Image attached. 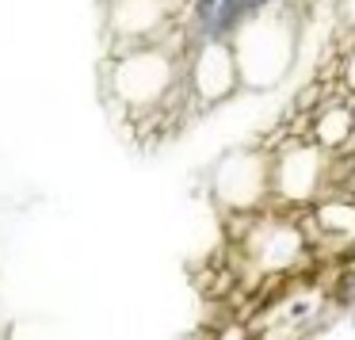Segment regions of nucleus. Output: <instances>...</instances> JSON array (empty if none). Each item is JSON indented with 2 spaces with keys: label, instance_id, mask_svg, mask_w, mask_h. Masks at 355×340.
Returning a JSON list of instances; mask_svg holds the SVG:
<instances>
[{
  "label": "nucleus",
  "instance_id": "nucleus-6",
  "mask_svg": "<svg viewBox=\"0 0 355 340\" xmlns=\"http://www.w3.org/2000/svg\"><path fill=\"white\" fill-rule=\"evenodd\" d=\"M302 248H306V237L298 233L294 222H283L275 214H260L248 218V233H245V253L252 260L256 271H291L298 264Z\"/></svg>",
  "mask_w": 355,
  "mask_h": 340
},
{
  "label": "nucleus",
  "instance_id": "nucleus-8",
  "mask_svg": "<svg viewBox=\"0 0 355 340\" xmlns=\"http://www.w3.org/2000/svg\"><path fill=\"white\" fill-rule=\"evenodd\" d=\"M352 130H355V111L344 108V103H332V108H324L321 115L313 119L309 138H313L321 149H340L347 138H352Z\"/></svg>",
  "mask_w": 355,
  "mask_h": 340
},
{
  "label": "nucleus",
  "instance_id": "nucleus-4",
  "mask_svg": "<svg viewBox=\"0 0 355 340\" xmlns=\"http://www.w3.org/2000/svg\"><path fill=\"white\" fill-rule=\"evenodd\" d=\"M214 195L230 210H252L271 195V157L260 149H237L214 169Z\"/></svg>",
  "mask_w": 355,
  "mask_h": 340
},
{
  "label": "nucleus",
  "instance_id": "nucleus-3",
  "mask_svg": "<svg viewBox=\"0 0 355 340\" xmlns=\"http://www.w3.org/2000/svg\"><path fill=\"white\" fill-rule=\"evenodd\" d=\"M187 88L199 103H218L225 96H233L241 85V65L233 54V42L222 35L207 31L199 42L191 46V62H187Z\"/></svg>",
  "mask_w": 355,
  "mask_h": 340
},
{
  "label": "nucleus",
  "instance_id": "nucleus-1",
  "mask_svg": "<svg viewBox=\"0 0 355 340\" xmlns=\"http://www.w3.org/2000/svg\"><path fill=\"white\" fill-rule=\"evenodd\" d=\"M230 42L241 65V85L256 88V92H268L291 69L294 50H298V27H294L291 12L260 8L233 27Z\"/></svg>",
  "mask_w": 355,
  "mask_h": 340
},
{
  "label": "nucleus",
  "instance_id": "nucleus-9",
  "mask_svg": "<svg viewBox=\"0 0 355 340\" xmlns=\"http://www.w3.org/2000/svg\"><path fill=\"white\" fill-rule=\"evenodd\" d=\"M317 230L332 233L336 241H355V207L352 203H321Z\"/></svg>",
  "mask_w": 355,
  "mask_h": 340
},
{
  "label": "nucleus",
  "instance_id": "nucleus-11",
  "mask_svg": "<svg viewBox=\"0 0 355 340\" xmlns=\"http://www.w3.org/2000/svg\"><path fill=\"white\" fill-rule=\"evenodd\" d=\"M344 88H352V92H355V54L344 62Z\"/></svg>",
  "mask_w": 355,
  "mask_h": 340
},
{
  "label": "nucleus",
  "instance_id": "nucleus-10",
  "mask_svg": "<svg viewBox=\"0 0 355 340\" xmlns=\"http://www.w3.org/2000/svg\"><path fill=\"white\" fill-rule=\"evenodd\" d=\"M340 19L355 27V0H340Z\"/></svg>",
  "mask_w": 355,
  "mask_h": 340
},
{
  "label": "nucleus",
  "instance_id": "nucleus-5",
  "mask_svg": "<svg viewBox=\"0 0 355 340\" xmlns=\"http://www.w3.org/2000/svg\"><path fill=\"white\" fill-rule=\"evenodd\" d=\"M324 153L313 138L291 142L271 153V195L283 203H309L324 184Z\"/></svg>",
  "mask_w": 355,
  "mask_h": 340
},
{
  "label": "nucleus",
  "instance_id": "nucleus-2",
  "mask_svg": "<svg viewBox=\"0 0 355 340\" xmlns=\"http://www.w3.org/2000/svg\"><path fill=\"white\" fill-rule=\"evenodd\" d=\"M103 80H107V92L126 111H153L176 92L180 58L168 46H161V42L126 46L107 62Z\"/></svg>",
  "mask_w": 355,
  "mask_h": 340
},
{
  "label": "nucleus",
  "instance_id": "nucleus-7",
  "mask_svg": "<svg viewBox=\"0 0 355 340\" xmlns=\"http://www.w3.org/2000/svg\"><path fill=\"white\" fill-rule=\"evenodd\" d=\"M180 0H107V31L119 50L157 42L172 27Z\"/></svg>",
  "mask_w": 355,
  "mask_h": 340
}]
</instances>
